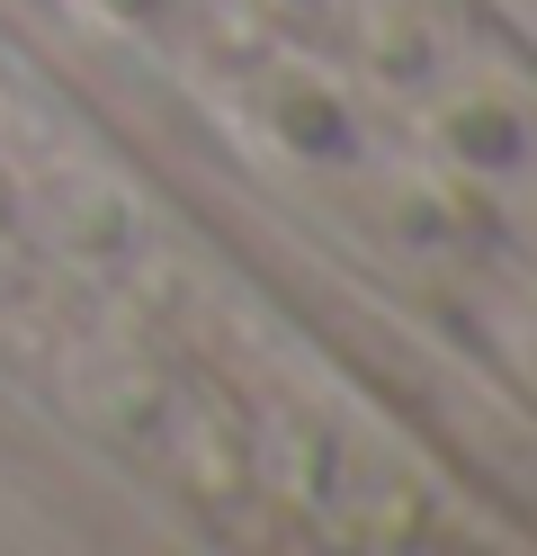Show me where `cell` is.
Masks as SVG:
<instances>
[{"label": "cell", "instance_id": "2", "mask_svg": "<svg viewBox=\"0 0 537 556\" xmlns=\"http://www.w3.org/2000/svg\"><path fill=\"white\" fill-rule=\"evenodd\" d=\"M260 198L537 404V54L493 0H63Z\"/></svg>", "mask_w": 537, "mask_h": 556}, {"label": "cell", "instance_id": "1", "mask_svg": "<svg viewBox=\"0 0 537 556\" xmlns=\"http://www.w3.org/2000/svg\"><path fill=\"white\" fill-rule=\"evenodd\" d=\"M0 368L225 539L465 547L475 503L0 46Z\"/></svg>", "mask_w": 537, "mask_h": 556}]
</instances>
